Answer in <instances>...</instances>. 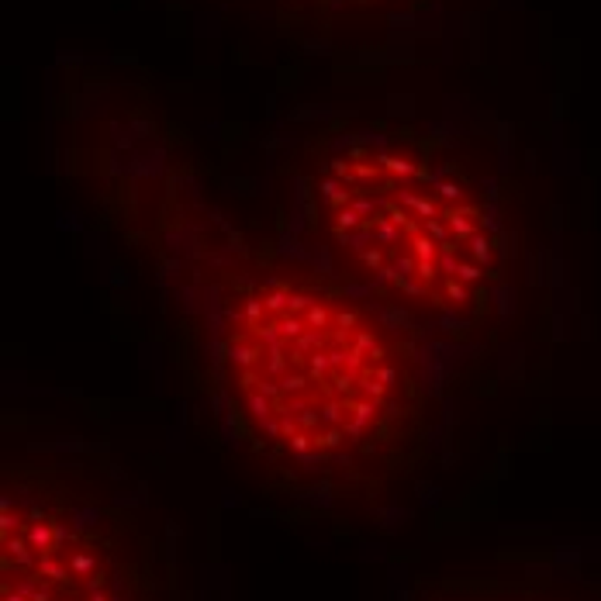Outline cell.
<instances>
[{"label": "cell", "mask_w": 601, "mask_h": 601, "mask_svg": "<svg viewBox=\"0 0 601 601\" xmlns=\"http://www.w3.org/2000/svg\"><path fill=\"white\" fill-rule=\"evenodd\" d=\"M111 221L214 418L273 481L349 501L422 460L439 418L422 335L297 245L256 239L162 162L124 166Z\"/></svg>", "instance_id": "obj_1"}, {"label": "cell", "mask_w": 601, "mask_h": 601, "mask_svg": "<svg viewBox=\"0 0 601 601\" xmlns=\"http://www.w3.org/2000/svg\"><path fill=\"white\" fill-rule=\"evenodd\" d=\"M297 249L429 346L494 321L512 245L491 194L384 135L342 138L297 190Z\"/></svg>", "instance_id": "obj_2"}, {"label": "cell", "mask_w": 601, "mask_h": 601, "mask_svg": "<svg viewBox=\"0 0 601 601\" xmlns=\"http://www.w3.org/2000/svg\"><path fill=\"white\" fill-rule=\"evenodd\" d=\"M0 601H169L146 519L93 474L14 460L0 477Z\"/></svg>", "instance_id": "obj_3"}, {"label": "cell", "mask_w": 601, "mask_h": 601, "mask_svg": "<svg viewBox=\"0 0 601 601\" xmlns=\"http://www.w3.org/2000/svg\"><path fill=\"white\" fill-rule=\"evenodd\" d=\"M429 601H581L567 591L550 588H460L449 595H432Z\"/></svg>", "instance_id": "obj_4"}]
</instances>
